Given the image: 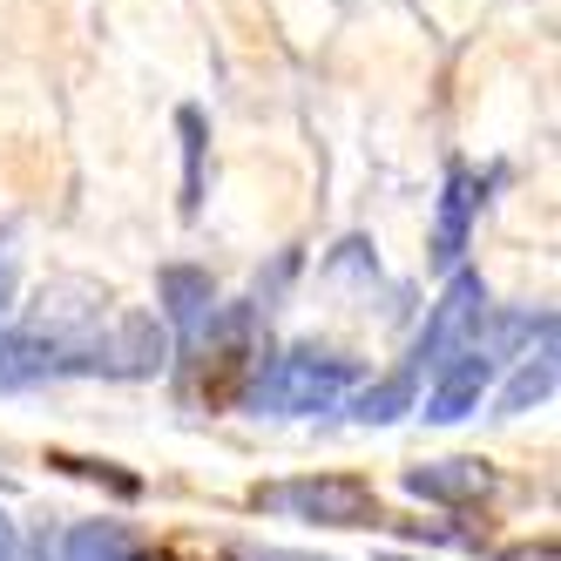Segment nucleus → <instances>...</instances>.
<instances>
[{
  "instance_id": "f257e3e1",
  "label": "nucleus",
  "mask_w": 561,
  "mask_h": 561,
  "mask_svg": "<svg viewBox=\"0 0 561 561\" xmlns=\"http://www.w3.org/2000/svg\"><path fill=\"white\" fill-rule=\"evenodd\" d=\"M460 217H467V176H454V204H447V244L460 237Z\"/></svg>"
}]
</instances>
